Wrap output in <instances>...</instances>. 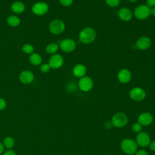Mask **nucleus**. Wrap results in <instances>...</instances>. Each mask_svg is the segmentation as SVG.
I'll return each instance as SVG.
<instances>
[{
	"mask_svg": "<svg viewBox=\"0 0 155 155\" xmlns=\"http://www.w3.org/2000/svg\"><path fill=\"white\" fill-rule=\"evenodd\" d=\"M96 38V31L91 27H85L79 33V39L84 44H88L93 42Z\"/></svg>",
	"mask_w": 155,
	"mask_h": 155,
	"instance_id": "nucleus-1",
	"label": "nucleus"
},
{
	"mask_svg": "<svg viewBox=\"0 0 155 155\" xmlns=\"http://www.w3.org/2000/svg\"><path fill=\"white\" fill-rule=\"evenodd\" d=\"M120 148L123 152L128 154H134L138 148V145L134 140L129 138L123 139L120 142Z\"/></svg>",
	"mask_w": 155,
	"mask_h": 155,
	"instance_id": "nucleus-2",
	"label": "nucleus"
},
{
	"mask_svg": "<svg viewBox=\"0 0 155 155\" xmlns=\"http://www.w3.org/2000/svg\"><path fill=\"white\" fill-rule=\"evenodd\" d=\"M111 121L114 127L116 128H122L127 124L128 119L127 114L124 113L118 112L113 115Z\"/></svg>",
	"mask_w": 155,
	"mask_h": 155,
	"instance_id": "nucleus-3",
	"label": "nucleus"
},
{
	"mask_svg": "<svg viewBox=\"0 0 155 155\" xmlns=\"http://www.w3.org/2000/svg\"><path fill=\"white\" fill-rule=\"evenodd\" d=\"M150 7L146 4H141L136 7L134 11V16L139 20H144L149 17Z\"/></svg>",
	"mask_w": 155,
	"mask_h": 155,
	"instance_id": "nucleus-4",
	"label": "nucleus"
},
{
	"mask_svg": "<svg viewBox=\"0 0 155 155\" xmlns=\"http://www.w3.org/2000/svg\"><path fill=\"white\" fill-rule=\"evenodd\" d=\"M65 28L64 22L59 19H55L52 21L49 25L50 31L54 35H59L62 33Z\"/></svg>",
	"mask_w": 155,
	"mask_h": 155,
	"instance_id": "nucleus-5",
	"label": "nucleus"
},
{
	"mask_svg": "<svg viewBox=\"0 0 155 155\" xmlns=\"http://www.w3.org/2000/svg\"><path fill=\"white\" fill-rule=\"evenodd\" d=\"M129 95L132 100L139 102L145 99L146 96V92L140 87H134L130 90Z\"/></svg>",
	"mask_w": 155,
	"mask_h": 155,
	"instance_id": "nucleus-6",
	"label": "nucleus"
},
{
	"mask_svg": "<svg viewBox=\"0 0 155 155\" xmlns=\"http://www.w3.org/2000/svg\"><path fill=\"white\" fill-rule=\"evenodd\" d=\"M78 87L83 91H89L93 87V81L91 78L84 76L80 78L78 82Z\"/></svg>",
	"mask_w": 155,
	"mask_h": 155,
	"instance_id": "nucleus-7",
	"label": "nucleus"
},
{
	"mask_svg": "<svg viewBox=\"0 0 155 155\" xmlns=\"http://www.w3.org/2000/svg\"><path fill=\"white\" fill-rule=\"evenodd\" d=\"M136 142L140 147H146L150 143V137L147 132L140 131L136 136Z\"/></svg>",
	"mask_w": 155,
	"mask_h": 155,
	"instance_id": "nucleus-8",
	"label": "nucleus"
},
{
	"mask_svg": "<svg viewBox=\"0 0 155 155\" xmlns=\"http://www.w3.org/2000/svg\"><path fill=\"white\" fill-rule=\"evenodd\" d=\"M60 47L61 50L65 53H70L73 51L76 48L75 41L70 38L63 39L60 43Z\"/></svg>",
	"mask_w": 155,
	"mask_h": 155,
	"instance_id": "nucleus-9",
	"label": "nucleus"
},
{
	"mask_svg": "<svg viewBox=\"0 0 155 155\" xmlns=\"http://www.w3.org/2000/svg\"><path fill=\"white\" fill-rule=\"evenodd\" d=\"M151 44V39L147 36H143L137 40L136 42V47L140 50H145L148 49L150 47Z\"/></svg>",
	"mask_w": 155,
	"mask_h": 155,
	"instance_id": "nucleus-10",
	"label": "nucleus"
},
{
	"mask_svg": "<svg viewBox=\"0 0 155 155\" xmlns=\"http://www.w3.org/2000/svg\"><path fill=\"white\" fill-rule=\"evenodd\" d=\"M48 10V5L42 2H36L35 4L32 7V11L33 12L38 16L43 15L45 14Z\"/></svg>",
	"mask_w": 155,
	"mask_h": 155,
	"instance_id": "nucleus-11",
	"label": "nucleus"
},
{
	"mask_svg": "<svg viewBox=\"0 0 155 155\" xmlns=\"http://www.w3.org/2000/svg\"><path fill=\"white\" fill-rule=\"evenodd\" d=\"M64 63V59L62 56L58 54H53L49 59V65L50 68L53 69H57L62 67Z\"/></svg>",
	"mask_w": 155,
	"mask_h": 155,
	"instance_id": "nucleus-12",
	"label": "nucleus"
},
{
	"mask_svg": "<svg viewBox=\"0 0 155 155\" xmlns=\"http://www.w3.org/2000/svg\"><path fill=\"white\" fill-rule=\"evenodd\" d=\"M153 121V115L148 112H143L140 114L137 118V122L142 126L150 125Z\"/></svg>",
	"mask_w": 155,
	"mask_h": 155,
	"instance_id": "nucleus-13",
	"label": "nucleus"
},
{
	"mask_svg": "<svg viewBox=\"0 0 155 155\" xmlns=\"http://www.w3.org/2000/svg\"><path fill=\"white\" fill-rule=\"evenodd\" d=\"M117 79L120 82L127 84L131 79V73L128 69L122 68L117 74Z\"/></svg>",
	"mask_w": 155,
	"mask_h": 155,
	"instance_id": "nucleus-14",
	"label": "nucleus"
},
{
	"mask_svg": "<svg viewBox=\"0 0 155 155\" xmlns=\"http://www.w3.org/2000/svg\"><path fill=\"white\" fill-rule=\"evenodd\" d=\"M117 15L119 18L124 21H129L133 17L132 12L127 7L120 8L117 12Z\"/></svg>",
	"mask_w": 155,
	"mask_h": 155,
	"instance_id": "nucleus-15",
	"label": "nucleus"
},
{
	"mask_svg": "<svg viewBox=\"0 0 155 155\" xmlns=\"http://www.w3.org/2000/svg\"><path fill=\"white\" fill-rule=\"evenodd\" d=\"M19 79L21 82H22L23 84H30L33 82L34 79V75L33 73L30 71H23L19 75Z\"/></svg>",
	"mask_w": 155,
	"mask_h": 155,
	"instance_id": "nucleus-16",
	"label": "nucleus"
},
{
	"mask_svg": "<svg viewBox=\"0 0 155 155\" xmlns=\"http://www.w3.org/2000/svg\"><path fill=\"white\" fill-rule=\"evenodd\" d=\"M87 72V68L85 66L82 64H76L73 68V73L76 78L84 77Z\"/></svg>",
	"mask_w": 155,
	"mask_h": 155,
	"instance_id": "nucleus-17",
	"label": "nucleus"
},
{
	"mask_svg": "<svg viewBox=\"0 0 155 155\" xmlns=\"http://www.w3.org/2000/svg\"><path fill=\"white\" fill-rule=\"evenodd\" d=\"M11 8L13 12L16 13H21L25 10V6L22 2L20 1H16L12 4Z\"/></svg>",
	"mask_w": 155,
	"mask_h": 155,
	"instance_id": "nucleus-18",
	"label": "nucleus"
},
{
	"mask_svg": "<svg viewBox=\"0 0 155 155\" xmlns=\"http://www.w3.org/2000/svg\"><path fill=\"white\" fill-rule=\"evenodd\" d=\"M30 62L34 65H38L42 62V58L38 53H33L30 56Z\"/></svg>",
	"mask_w": 155,
	"mask_h": 155,
	"instance_id": "nucleus-19",
	"label": "nucleus"
},
{
	"mask_svg": "<svg viewBox=\"0 0 155 155\" xmlns=\"http://www.w3.org/2000/svg\"><path fill=\"white\" fill-rule=\"evenodd\" d=\"M7 22L10 26L17 27L20 24V19L16 16L12 15L7 18Z\"/></svg>",
	"mask_w": 155,
	"mask_h": 155,
	"instance_id": "nucleus-20",
	"label": "nucleus"
},
{
	"mask_svg": "<svg viewBox=\"0 0 155 155\" xmlns=\"http://www.w3.org/2000/svg\"><path fill=\"white\" fill-rule=\"evenodd\" d=\"M59 48V46L56 43H50L48 44L46 47V51L49 54H54L55 53Z\"/></svg>",
	"mask_w": 155,
	"mask_h": 155,
	"instance_id": "nucleus-21",
	"label": "nucleus"
},
{
	"mask_svg": "<svg viewBox=\"0 0 155 155\" xmlns=\"http://www.w3.org/2000/svg\"><path fill=\"white\" fill-rule=\"evenodd\" d=\"M4 143L5 147L6 148H11L13 146V145L15 143V141H14V139L12 137H7L5 139Z\"/></svg>",
	"mask_w": 155,
	"mask_h": 155,
	"instance_id": "nucleus-22",
	"label": "nucleus"
},
{
	"mask_svg": "<svg viewBox=\"0 0 155 155\" xmlns=\"http://www.w3.org/2000/svg\"><path fill=\"white\" fill-rule=\"evenodd\" d=\"M22 51L27 54H30L33 52L34 48L31 44H26L22 46Z\"/></svg>",
	"mask_w": 155,
	"mask_h": 155,
	"instance_id": "nucleus-23",
	"label": "nucleus"
},
{
	"mask_svg": "<svg viewBox=\"0 0 155 155\" xmlns=\"http://www.w3.org/2000/svg\"><path fill=\"white\" fill-rule=\"evenodd\" d=\"M106 4L110 7H117L119 3L120 0H105Z\"/></svg>",
	"mask_w": 155,
	"mask_h": 155,
	"instance_id": "nucleus-24",
	"label": "nucleus"
},
{
	"mask_svg": "<svg viewBox=\"0 0 155 155\" xmlns=\"http://www.w3.org/2000/svg\"><path fill=\"white\" fill-rule=\"evenodd\" d=\"M131 128H132V130H133V132L136 133H139L142 131V126L140 124H139L138 122H136L132 125Z\"/></svg>",
	"mask_w": 155,
	"mask_h": 155,
	"instance_id": "nucleus-25",
	"label": "nucleus"
},
{
	"mask_svg": "<svg viewBox=\"0 0 155 155\" xmlns=\"http://www.w3.org/2000/svg\"><path fill=\"white\" fill-rule=\"evenodd\" d=\"M50 67L48 64H42L40 67V70L42 73H47L50 71Z\"/></svg>",
	"mask_w": 155,
	"mask_h": 155,
	"instance_id": "nucleus-26",
	"label": "nucleus"
},
{
	"mask_svg": "<svg viewBox=\"0 0 155 155\" xmlns=\"http://www.w3.org/2000/svg\"><path fill=\"white\" fill-rule=\"evenodd\" d=\"M59 2L62 5L68 7L72 4L73 0H59Z\"/></svg>",
	"mask_w": 155,
	"mask_h": 155,
	"instance_id": "nucleus-27",
	"label": "nucleus"
},
{
	"mask_svg": "<svg viewBox=\"0 0 155 155\" xmlns=\"http://www.w3.org/2000/svg\"><path fill=\"white\" fill-rule=\"evenodd\" d=\"M67 90H68L69 91H74L76 90V84L73 83V82H70L67 85Z\"/></svg>",
	"mask_w": 155,
	"mask_h": 155,
	"instance_id": "nucleus-28",
	"label": "nucleus"
},
{
	"mask_svg": "<svg viewBox=\"0 0 155 155\" xmlns=\"http://www.w3.org/2000/svg\"><path fill=\"white\" fill-rule=\"evenodd\" d=\"M135 155H148V153L145 150H139L135 153Z\"/></svg>",
	"mask_w": 155,
	"mask_h": 155,
	"instance_id": "nucleus-29",
	"label": "nucleus"
},
{
	"mask_svg": "<svg viewBox=\"0 0 155 155\" xmlns=\"http://www.w3.org/2000/svg\"><path fill=\"white\" fill-rule=\"evenodd\" d=\"M6 107V102L5 101L2 99L0 98V110H4Z\"/></svg>",
	"mask_w": 155,
	"mask_h": 155,
	"instance_id": "nucleus-30",
	"label": "nucleus"
},
{
	"mask_svg": "<svg viewBox=\"0 0 155 155\" xmlns=\"http://www.w3.org/2000/svg\"><path fill=\"white\" fill-rule=\"evenodd\" d=\"M147 5L149 7H155V0H147Z\"/></svg>",
	"mask_w": 155,
	"mask_h": 155,
	"instance_id": "nucleus-31",
	"label": "nucleus"
},
{
	"mask_svg": "<svg viewBox=\"0 0 155 155\" xmlns=\"http://www.w3.org/2000/svg\"><path fill=\"white\" fill-rule=\"evenodd\" d=\"M149 148L151 151H155V140H153V142H150V144L148 145Z\"/></svg>",
	"mask_w": 155,
	"mask_h": 155,
	"instance_id": "nucleus-32",
	"label": "nucleus"
},
{
	"mask_svg": "<svg viewBox=\"0 0 155 155\" xmlns=\"http://www.w3.org/2000/svg\"><path fill=\"white\" fill-rule=\"evenodd\" d=\"M113 125L112 123H111V121H108L107 120L105 123V127L107 128H110Z\"/></svg>",
	"mask_w": 155,
	"mask_h": 155,
	"instance_id": "nucleus-33",
	"label": "nucleus"
},
{
	"mask_svg": "<svg viewBox=\"0 0 155 155\" xmlns=\"http://www.w3.org/2000/svg\"><path fill=\"white\" fill-rule=\"evenodd\" d=\"M150 14L153 16H155V7H153L150 8Z\"/></svg>",
	"mask_w": 155,
	"mask_h": 155,
	"instance_id": "nucleus-34",
	"label": "nucleus"
},
{
	"mask_svg": "<svg viewBox=\"0 0 155 155\" xmlns=\"http://www.w3.org/2000/svg\"><path fill=\"white\" fill-rule=\"evenodd\" d=\"M4 155H16L13 151L12 150H8V151H6Z\"/></svg>",
	"mask_w": 155,
	"mask_h": 155,
	"instance_id": "nucleus-35",
	"label": "nucleus"
},
{
	"mask_svg": "<svg viewBox=\"0 0 155 155\" xmlns=\"http://www.w3.org/2000/svg\"><path fill=\"white\" fill-rule=\"evenodd\" d=\"M3 151H4V146L2 143H0V154L2 153L3 152Z\"/></svg>",
	"mask_w": 155,
	"mask_h": 155,
	"instance_id": "nucleus-36",
	"label": "nucleus"
},
{
	"mask_svg": "<svg viewBox=\"0 0 155 155\" xmlns=\"http://www.w3.org/2000/svg\"><path fill=\"white\" fill-rule=\"evenodd\" d=\"M130 2H136L137 0H128Z\"/></svg>",
	"mask_w": 155,
	"mask_h": 155,
	"instance_id": "nucleus-37",
	"label": "nucleus"
},
{
	"mask_svg": "<svg viewBox=\"0 0 155 155\" xmlns=\"http://www.w3.org/2000/svg\"><path fill=\"white\" fill-rule=\"evenodd\" d=\"M128 155H133V154H128Z\"/></svg>",
	"mask_w": 155,
	"mask_h": 155,
	"instance_id": "nucleus-38",
	"label": "nucleus"
}]
</instances>
